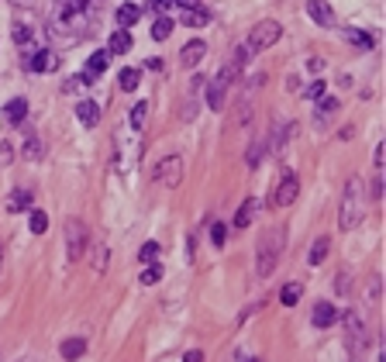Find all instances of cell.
Segmentation results:
<instances>
[{"instance_id":"6da1fadb","label":"cell","mask_w":386,"mask_h":362,"mask_svg":"<svg viewBox=\"0 0 386 362\" xmlns=\"http://www.w3.org/2000/svg\"><path fill=\"white\" fill-rule=\"evenodd\" d=\"M96 24V3L94 0H56L49 14V31L52 38L62 35V42L87 38Z\"/></svg>"},{"instance_id":"7a4b0ae2","label":"cell","mask_w":386,"mask_h":362,"mask_svg":"<svg viewBox=\"0 0 386 362\" xmlns=\"http://www.w3.org/2000/svg\"><path fill=\"white\" fill-rule=\"evenodd\" d=\"M280 35H283L280 21H259V24L249 31V38L238 45V52H235V59H231V63L242 69L252 56H259V52H266L269 45H276V42H280Z\"/></svg>"},{"instance_id":"3957f363","label":"cell","mask_w":386,"mask_h":362,"mask_svg":"<svg viewBox=\"0 0 386 362\" xmlns=\"http://www.w3.org/2000/svg\"><path fill=\"white\" fill-rule=\"evenodd\" d=\"M366 217V183L359 176H349L345 183V193H342V211H338V224L342 231H352L359 228Z\"/></svg>"},{"instance_id":"277c9868","label":"cell","mask_w":386,"mask_h":362,"mask_svg":"<svg viewBox=\"0 0 386 362\" xmlns=\"http://www.w3.org/2000/svg\"><path fill=\"white\" fill-rule=\"evenodd\" d=\"M283 242H287V231H283V228H269V231L262 235V242H259V263H255V272H259L262 279L276 270L280 252H283Z\"/></svg>"},{"instance_id":"5b68a950","label":"cell","mask_w":386,"mask_h":362,"mask_svg":"<svg viewBox=\"0 0 386 362\" xmlns=\"http://www.w3.org/2000/svg\"><path fill=\"white\" fill-rule=\"evenodd\" d=\"M66 252L73 263H80L87 256V224L80 217H69L66 221Z\"/></svg>"},{"instance_id":"8992f818","label":"cell","mask_w":386,"mask_h":362,"mask_svg":"<svg viewBox=\"0 0 386 362\" xmlns=\"http://www.w3.org/2000/svg\"><path fill=\"white\" fill-rule=\"evenodd\" d=\"M156 180L166 183L169 190H176L183 183V156H166L159 166H156Z\"/></svg>"},{"instance_id":"52a82bcc","label":"cell","mask_w":386,"mask_h":362,"mask_svg":"<svg viewBox=\"0 0 386 362\" xmlns=\"http://www.w3.org/2000/svg\"><path fill=\"white\" fill-rule=\"evenodd\" d=\"M24 69L28 73H52V69H59V56L52 49H35L31 56H24Z\"/></svg>"},{"instance_id":"ba28073f","label":"cell","mask_w":386,"mask_h":362,"mask_svg":"<svg viewBox=\"0 0 386 362\" xmlns=\"http://www.w3.org/2000/svg\"><path fill=\"white\" fill-rule=\"evenodd\" d=\"M296 193H300V183L293 173H287L280 186H273V207H290L293 200H296Z\"/></svg>"},{"instance_id":"9c48e42d","label":"cell","mask_w":386,"mask_h":362,"mask_svg":"<svg viewBox=\"0 0 386 362\" xmlns=\"http://www.w3.org/2000/svg\"><path fill=\"white\" fill-rule=\"evenodd\" d=\"M310 321H314V328H331V324L338 321V307H335V304H328V300H321V304H314Z\"/></svg>"},{"instance_id":"30bf717a","label":"cell","mask_w":386,"mask_h":362,"mask_svg":"<svg viewBox=\"0 0 386 362\" xmlns=\"http://www.w3.org/2000/svg\"><path fill=\"white\" fill-rule=\"evenodd\" d=\"M307 14H310L321 28H331V24H335V10H331L328 0H310V3H307Z\"/></svg>"},{"instance_id":"8fae6325","label":"cell","mask_w":386,"mask_h":362,"mask_svg":"<svg viewBox=\"0 0 386 362\" xmlns=\"http://www.w3.org/2000/svg\"><path fill=\"white\" fill-rule=\"evenodd\" d=\"M0 114H3V121H7V124H21V121H24V114H28V100H24V97H14V100H7V104H3V110H0Z\"/></svg>"},{"instance_id":"7c38bea8","label":"cell","mask_w":386,"mask_h":362,"mask_svg":"<svg viewBox=\"0 0 386 362\" xmlns=\"http://www.w3.org/2000/svg\"><path fill=\"white\" fill-rule=\"evenodd\" d=\"M203 56H207V42H203V38H193V42H187V45H183V52H180L183 66H196Z\"/></svg>"},{"instance_id":"4fadbf2b","label":"cell","mask_w":386,"mask_h":362,"mask_svg":"<svg viewBox=\"0 0 386 362\" xmlns=\"http://www.w3.org/2000/svg\"><path fill=\"white\" fill-rule=\"evenodd\" d=\"M114 17H117V28L124 31V28H131V24L142 21V7H138V3H121Z\"/></svg>"},{"instance_id":"5bb4252c","label":"cell","mask_w":386,"mask_h":362,"mask_svg":"<svg viewBox=\"0 0 386 362\" xmlns=\"http://www.w3.org/2000/svg\"><path fill=\"white\" fill-rule=\"evenodd\" d=\"M76 121H80L83 128H96V121H100V107H96L94 100H80V107H76Z\"/></svg>"},{"instance_id":"9a60e30c","label":"cell","mask_w":386,"mask_h":362,"mask_svg":"<svg viewBox=\"0 0 386 362\" xmlns=\"http://www.w3.org/2000/svg\"><path fill=\"white\" fill-rule=\"evenodd\" d=\"M107 66H110V56H107V49H100V52H94V56L87 59V80L94 83V80L100 76V73H103V69H107Z\"/></svg>"},{"instance_id":"2e32d148","label":"cell","mask_w":386,"mask_h":362,"mask_svg":"<svg viewBox=\"0 0 386 362\" xmlns=\"http://www.w3.org/2000/svg\"><path fill=\"white\" fill-rule=\"evenodd\" d=\"M345 42H352L355 49H362V52H369L376 38H373L369 31H362V28H345Z\"/></svg>"},{"instance_id":"e0dca14e","label":"cell","mask_w":386,"mask_h":362,"mask_svg":"<svg viewBox=\"0 0 386 362\" xmlns=\"http://www.w3.org/2000/svg\"><path fill=\"white\" fill-rule=\"evenodd\" d=\"M131 49V35L128 31H110V42H107V56H124Z\"/></svg>"},{"instance_id":"ac0fdd59","label":"cell","mask_w":386,"mask_h":362,"mask_svg":"<svg viewBox=\"0 0 386 362\" xmlns=\"http://www.w3.org/2000/svg\"><path fill=\"white\" fill-rule=\"evenodd\" d=\"M28 207H31V193H28V190H10L7 211H10V214H21V211H28Z\"/></svg>"},{"instance_id":"d6986e66","label":"cell","mask_w":386,"mask_h":362,"mask_svg":"<svg viewBox=\"0 0 386 362\" xmlns=\"http://www.w3.org/2000/svg\"><path fill=\"white\" fill-rule=\"evenodd\" d=\"M183 24H187V28H203V24H210V10H203V7L183 10Z\"/></svg>"},{"instance_id":"ffe728a7","label":"cell","mask_w":386,"mask_h":362,"mask_svg":"<svg viewBox=\"0 0 386 362\" xmlns=\"http://www.w3.org/2000/svg\"><path fill=\"white\" fill-rule=\"evenodd\" d=\"M224 97H228V87H221L217 80H210V87H207V107H210V110H221V107H224Z\"/></svg>"},{"instance_id":"44dd1931","label":"cell","mask_w":386,"mask_h":362,"mask_svg":"<svg viewBox=\"0 0 386 362\" xmlns=\"http://www.w3.org/2000/svg\"><path fill=\"white\" fill-rule=\"evenodd\" d=\"M83 352H87V338H66V342H62V359H80V356H83Z\"/></svg>"},{"instance_id":"7402d4cb","label":"cell","mask_w":386,"mask_h":362,"mask_svg":"<svg viewBox=\"0 0 386 362\" xmlns=\"http://www.w3.org/2000/svg\"><path fill=\"white\" fill-rule=\"evenodd\" d=\"M252 217H255V200L249 197V200L238 207V214H235V224H238V228H249V224H252Z\"/></svg>"},{"instance_id":"603a6c76","label":"cell","mask_w":386,"mask_h":362,"mask_svg":"<svg viewBox=\"0 0 386 362\" xmlns=\"http://www.w3.org/2000/svg\"><path fill=\"white\" fill-rule=\"evenodd\" d=\"M138 80H142V73H138V69H131V66L117 73V83H121V90H138Z\"/></svg>"},{"instance_id":"cb8c5ba5","label":"cell","mask_w":386,"mask_h":362,"mask_svg":"<svg viewBox=\"0 0 386 362\" xmlns=\"http://www.w3.org/2000/svg\"><path fill=\"white\" fill-rule=\"evenodd\" d=\"M159 242H145L142 249H138V263H145V266H156V259H159Z\"/></svg>"},{"instance_id":"d4e9b609","label":"cell","mask_w":386,"mask_h":362,"mask_svg":"<svg viewBox=\"0 0 386 362\" xmlns=\"http://www.w3.org/2000/svg\"><path fill=\"white\" fill-rule=\"evenodd\" d=\"M328 249H331V238H317L314 249H310V266H321L328 259Z\"/></svg>"},{"instance_id":"484cf974","label":"cell","mask_w":386,"mask_h":362,"mask_svg":"<svg viewBox=\"0 0 386 362\" xmlns=\"http://www.w3.org/2000/svg\"><path fill=\"white\" fill-rule=\"evenodd\" d=\"M145 117H149V104H145V100H138V104L131 107V128H135V131H142V128H145Z\"/></svg>"},{"instance_id":"4316f807","label":"cell","mask_w":386,"mask_h":362,"mask_svg":"<svg viewBox=\"0 0 386 362\" xmlns=\"http://www.w3.org/2000/svg\"><path fill=\"white\" fill-rule=\"evenodd\" d=\"M169 35H173V21H169V17H159V21L152 24V38H156V42H166Z\"/></svg>"},{"instance_id":"83f0119b","label":"cell","mask_w":386,"mask_h":362,"mask_svg":"<svg viewBox=\"0 0 386 362\" xmlns=\"http://www.w3.org/2000/svg\"><path fill=\"white\" fill-rule=\"evenodd\" d=\"M335 110H338V100H335V97H321V104H317V121H328Z\"/></svg>"},{"instance_id":"f1b7e54d","label":"cell","mask_w":386,"mask_h":362,"mask_svg":"<svg viewBox=\"0 0 386 362\" xmlns=\"http://www.w3.org/2000/svg\"><path fill=\"white\" fill-rule=\"evenodd\" d=\"M24 159H42V138L38 135H28V142H24Z\"/></svg>"},{"instance_id":"f546056e","label":"cell","mask_w":386,"mask_h":362,"mask_svg":"<svg viewBox=\"0 0 386 362\" xmlns=\"http://www.w3.org/2000/svg\"><path fill=\"white\" fill-rule=\"evenodd\" d=\"M296 300H300V283H287L283 293H280V304H283V307H293Z\"/></svg>"},{"instance_id":"4dcf8cb0","label":"cell","mask_w":386,"mask_h":362,"mask_svg":"<svg viewBox=\"0 0 386 362\" xmlns=\"http://www.w3.org/2000/svg\"><path fill=\"white\" fill-rule=\"evenodd\" d=\"M210 242H214L217 249L228 242V224H224V221H214V224H210Z\"/></svg>"},{"instance_id":"1f68e13d","label":"cell","mask_w":386,"mask_h":362,"mask_svg":"<svg viewBox=\"0 0 386 362\" xmlns=\"http://www.w3.org/2000/svg\"><path fill=\"white\" fill-rule=\"evenodd\" d=\"M103 270H107V245H103V242H96V245H94V272L100 276Z\"/></svg>"},{"instance_id":"d6a6232c","label":"cell","mask_w":386,"mask_h":362,"mask_svg":"<svg viewBox=\"0 0 386 362\" xmlns=\"http://www.w3.org/2000/svg\"><path fill=\"white\" fill-rule=\"evenodd\" d=\"M45 228H49L45 211H31V231H35V235H45Z\"/></svg>"},{"instance_id":"836d02e7","label":"cell","mask_w":386,"mask_h":362,"mask_svg":"<svg viewBox=\"0 0 386 362\" xmlns=\"http://www.w3.org/2000/svg\"><path fill=\"white\" fill-rule=\"evenodd\" d=\"M87 87H90V80H87V76H69L62 90H66V93H83Z\"/></svg>"},{"instance_id":"e575fe53","label":"cell","mask_w":386,"mask_h":362,"mask_svg":"<svg viewBox=\"0 0 386 362\" xmlns=\"http://www.w3.org/2000/svg\"><path fill=\"white\" fill-rule=\"evenodd\" d=\"M324 87H328L324 80H314V83L303 87V97H307V100H321V97H324Z\"/></svg>"},{"instance_id":"d590c367","label":"cell","mask_w":386,"mask_h":362,"mask_svg":"<svg viewBox=\"0 0 386 362\" xmlns=\"http://www.w3.org/2000/svg\"><path fill=\"white\" fill-rule=\"evenodd\" d=\"M14 42H17V45L31 42V28H28L24 21H14Z\"/></svg>"},{"instance_id":"8d00e7d4","label":"cell","mask_w":386,"mask_h":362,"mask_svg":"<svg viewBox=\"0 0 386 362\" xmlns=\"http://www.w3.org/2000/svg\"><path fill=\"white\" fill-rule=\"evenodd\" d=\"M159 279H162V270H159V266H145V272H142V283H145V286H156Z\"/></svg>"},{"instance_id":"74e56055","label":"cell","mask_w":386,"mask_h":362,"mask_svg":"<svg viewBox=\"0 0 386 362\" xmlns=\"http://www.w3.org/2000/svg\"><path fill=\"white\" fill-rule=\"evenodd\" d=\"M14 163V145L10 142H0V170H7Z\"/></svg>"},{"instance_id":"f35d334b","label":"cell","mask_w":386,"mask_h":362,"mask_svg":"<svg viewBox=\"0 0 386 362\" xmlns=\"http://www.w3.org/2000/svg\"><path fill=\"white\" fill-rule=\"evenodd\" d=\"M149 7H152V10H159V14H166L169 7H176V0H149Z\"/></svg>"},{"instance_id":"ab89813d","label":"cell","mask_w":386,"mask_h":362,"mask_svg":"<svg viewBox=\"0 0 386 362\" xmlns=\"http://www.w3.org/2000/svg\"><path fill=\"white\" fill-rule=\"evenodd\" d=\"M259 156H262V142H255L252 156H249V166H259Z\"/></svg>"},{"instance_id":"60d3db41","label":"cell","mask_w":386,"mask_h":362,"mask_svg":"<svg viewBox=\"0 0 386 362\" xmlns=\"http://www.w3.org/2000/svg\"><path fill=\"white\" fill-rule=\"evenodd\" d=\"M183 362H203V352H200V349H190V352L183 356Z\"/></svg>"},{"instance_id":"b9f144b4","label":"cell","mask_w":386,"mask_h":362,"mask_svg":"<svg viewBox=\"0 0 386 362\" xmlns=\"http://www.w3.org/2000/svg\"><path fill=\"white\" fill-rule=\"evenodd\" d=\"M176 3H180V7H187V10H190V7H196V3H200V0H176Z\"/></svg>"},{"instance_id":"7bdbcfd3","label":"cell","mask_w":386,"mask_h":362,"mask_svg":"<svg viewBox=\"0 0 386 362\" xmlns=\"http://www.w3.org/2000/svg\"><path fill=\"white\" fill-rule=\"evenodd\" d=\"M10 3H17V7H28V3H31V0H10Z\"/></svg>"},{"instance_id":"ee69618b","label":"cell","mask_w":386,"mask_h":362,"mask_svg":"<svg viewBox=\"0 0 386 362\" xmlns=\"http://www.w3.org/2000/svg\"><path fill=\"white\" fill-rule=\"evenodd\" d=\"M235 362H259V359H245V356H238V359H235Z\"/></svg>"},{"instance_id":"f6af8a7d","label":"cell","mask_w":386,"mask_h":362,"mask_svg":"<svg viewBox=\"0 0 386 362\" xmlns=\"http://www.w3.org/2000/svg\"><path fill=\"white\" fill-rule=\"evenodd\" d=\"M0 259H3V245H0Z\"/></svg>"}]
</instances>
